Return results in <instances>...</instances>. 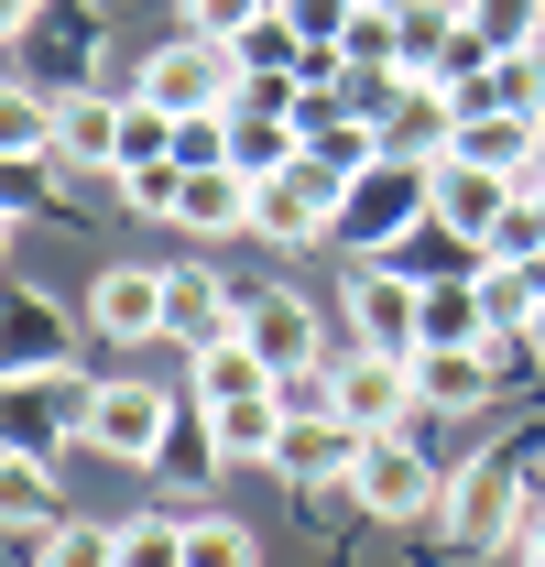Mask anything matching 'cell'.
I'll use <instances>...</instances> for the list:
<instances>
[{
  "label": "cell",
  "mask_w": 545,
  "mask_h": 567,
  "mask_svg": "<svg viewBox=\"0 0 545 567\" xmlns=\"http://www.w3.org/2000/svg\"><path fill=\"white\" fill-rule=\"evenodd\" d=\"M240 393H272V360L251 350V339H218V350H197V393H186V404H240Z\"/></svg>",
  "instance_id": "obj_19"
},
{
  "label": "cell",
  "mask_w": 545,
  "mask_h": 567,
  "mask_svg": "<svg viewBox=\"0 0 545 567\" xmlns=\"http://www.w3.org/2000/svg\"><path fill=\"white\" fill-rule=\"evenodd\" d=\"M121 567H186V513H132L121 524Z\"/></svg>",
  "instance_id": "obj_25"
},
{
  "label": "cell",
  "mask_w": 545,
  "mask_h": 567,
  "mask_svg": "<svg viewBox=\"0 0 545 567\" xmlns=\"http://www.w3.org/2000/svg\"><path fill=\"white\" fill-rule=\"evenodd\" d=\"M382 11H414V0H382Z\"/></svg>",
  "instance_id": "obj_31"
},
{
  "label": "cell",
  "mask_w": 545,
  "mask_h": 567,
  "mask_svg": "<svg viewBox=\"0 0 545 567\" xmlns=\"http://www.w3.org/2000/svg\"><path fill=\"white\" fill-rule=\"evenodd\" d=\"M0 153H11V164H55V153H66V99L11 87V99H0Z\"/></svg>",
  "instance_id": "obj_17"
},
{
  "label": "cell",
  "mask_w": 545,
  "mask_h": 567,
  "mask_svg": "<svg viewBox=\"0 0 545 567\" xmlns=\"http://www.w3.org/2000/svg\"><path fill=\"white\" fill-rule=\"evenodd\" d=\"M88 447L121 458V470H164V458H175V393H164V382H99Z\"/></svg>",
  "instance_id": "obj_5"
},
{
  "label": "cell",
  "mask_w": 545,
  "mask_h": 567,
  "mask_svg": "<svg viewBox=\"0 0 545 567\" xmlns=\"http://www.w3.org/2000/svg\"><path fill=\"white\" fill-rule=\"evenodd\" d=\"M349 492H360L371 524H425V513L448 502V470L414 447V425H404V436H371V447H360V481H349Z\"/></svg>",
  "instance_id": "obj_4"
},
{
  "label": "cell",
  "mask_w": 545,
  "mask_h": 567,
  "mask_svg": "<svg viewBox=\"0 0 545 567\" xmlns=\"http://www.w3.org/2000/svg\"><path fill=\"white\" fill-rule=\"evenodd\" d=\"M339 208H349V175L339 164H317V153H295L284 175H263V240H339Z\"/></svg>",
  "instance_id": "obj_7"
},
{
  "label": "cell",
  "mask_w": 545,
  "mask_h": 567,
  "mask_svg": "<svg viewBox=\"0 0 545 567\" xmlns=\"http://www.w3.org/2000/svg\"><path fill=\"white\" fill-rule=\"evenodd\" d=\"M339 415L360 436H404L425 415V393H414V360H382V350H349L339 360Z\"/></svg>",
  "instance_id": "obj_8"
},
{
  "label": "cell",
  "mask_w": 545,
  "mask_h": 567,
  "mask_svg": "<svg viewBox=\"0 0 545 567\" xmlns=\"http://www.w3.org/2000/svg\"><path fill=\"white\" fill-rule=\"evenodd\" d=\"M33 371H66V328L44 295H11V382H33Z\"/></svg>",
  "instance_id": "obj_21"
},
{
  "label": "cell",
  "mask_w": 545,
  "mask_h": 567,
  "mask_svg": "<svg viewBox=\"0 0 545 567\" xmlns=\"http://www.w3.org/2000/svg\"><path fill=\"white\" fill-rule=\"evenodd\" d=\"M470 110H524V121H545V55H502V66L459 99V121H470Z\"/></svg>",
  "instance_id": "obj_22"
},
{
  "label": "cell",
  "mask_w": 545,
  "mask_h": 567,
  "mask_svg": "<svg viewBox=\"0 0 545 567\" xmlns=\"http://www.w3.org/2000/svg\"><path fill=\"white\" fill-rule=\"evenodd\" d=\"M513 208H524V175L470 164V153H448V164H436V218H448V229H470V240H491V251H502Z\"/></svg>",
  "instance_id": "obj_9"
},
{
  "label": "cell",
  "mask_w": 545,
  "mask_h": 567,
  "mask_svg": "<svg viewBox=\"0 0 545 567\" xmlns=\"http://www.w3.org/2000/svg\"><path fill=\"white\" fill-rule=\"evenodd\" d=\"M121 197H132V218H175L186 208V164H132V175H110Z\"/></svg>",
  "instance_id": "obj_26"
},
{
  "label": "cell",
  "mask_w": 545,
  "mask_h": 567,
  "mask_svg": "<svg viewBox=\"0 0 545 567\" xmlns=\"http://www.w3.org/2000/svg\"><path fill=\"white\" fill-rule=\"evenodd\" d=\"M349 328H360V350L382 360H414V339H425V284L404 274V262H349Z\"/></svg>",
  "instance_id": "obj_6"
},
{
  "label": "cell",
  "mask_w": 545,
  "mask_h": 567,
  "mask_svg": "<svg viewBox=\"0 0 545 567\" xmlns=\"http://www.w3.org/2000/svg\"><path fill=\"white\" fill-rule=\"evenodd\" d=\"M121 110H132V99L76 87V99H66V153H55V164H99V175H121Z\"/></svg>",
  "instance_id": "obj_18"
},
{
  "label": "cell",
  "mask_w": 545,
  "mask_h": 567,
  "mask_svg": "<svg viewBox=\"0 0 545 567\" xmlns=\"http://www.w3.org/2000/svg\"><path fill=\"white\" fill-rule=\"evenodd\" d=\"M535 350H545V306H535Z\"/></svg>",
  "instance_id": "obj_30"
},
{
  "label": "cell",
  "mask_w": 545,
  "mask_h": 567,
  "mask_svg": "<svg viewBox=\"0 0 545 567\" xmlns=\"http://www.w3.org/2000/svg\"><path fill=\"white\" fill-rule=\"evenodd\" d=\"M414 393H425V415H480L502 393V360L491 350H414Z\"/></svg>",
  "instance_id": "obj_15"
},
{
  "label": "cell",
  "mask_w": 545,
  "mask_h": 567,
  "mask_svg": "<svg viewBox=\"0 0 545 567\" xmlns=\"http://www.w3.org/2000/svg\"><path fill=\"white\" fill-rule=\"evenodd\" d=\"M360 425L349 415H284V447H272V481H360Z\"/></svg>",
  "instance_id": "obj_14"
},
{
  "label": "cell",
  "mask_w": 545,
  "mask_h": 567,
  "mask_svg": "<svg viewBox=\"0 0 545 567\" xmlns=\"http://www.w3.org/2000/svg\"><path fill=\"white\" fill-rule=\"evenodd\" d=\"M88 328H99L110 350L164 339V274H153V262H110V274L88 284Z\"/></svg>",
  "instance_id": "obj_12"
},
{
  "label": "cell",
  "mask_w": 545,
  "mask_h": 567,
  "mask_svg": "<svg viewBox=\"0 0 545 567\" xmlns=\"http://www.w3.org/2000/svg\"><path fill=\"white\" fill-rule=\"evenodd\" d=\"M284 0H186V33H207V44H240L251 22H272Z\"/></svg>",
  "instance_id": "obj_27"
},
{
  "label": "cell",
  "mask_w": 545,
  "mask_h": 567,
  "mask_svg": "<svg viewBox=\"0 0 545 567\" xmlns=\"http://www.w3.org/2000/svg\"><path fill=\"white\" fill-rule=\"evenodd\" d=\"M175 132H186L175 110H153V99H132V110H121V175H132V164H175Z\"/></svg>",
  "instance_id": "obj_24"
},
{
  "label": "cell",
  "mask_w": 545,
  "mask_h": 567,
  "mask_svg": "<svg viewBox=\"0 0 545 567\" xmlns=\"http://www.w3.org/2000/svg\"><path fill=\"white\" fill-rule=\"evenodd\" d=\"M207 447H218V470H251V458H272L284 447V382L272 393H240V404H207Z\"/></svg>",
  "instance_id": "obj_16"
},
{
  "label": "cell",
  "mask_w": 545,
  "mask_h": 567,
  "mask_svg": "<svg viewBox=\"0 0 545 567\" xmlns=\"http://www.w3.org/2000/svg\"><path fill=\"white\" fill-rule=\"evenodd\" d=\"M240 339L272 360V382H295V371H317V360H328L317 306H306V295H284V284H272V295H240Z\"/></svg>",
  "instance_id": "obj_10"
},
{
  "label": "cell",
  "mask_w": 545,
  "mask_h": 567,
  "mask_svg": "<svg viewBox=\"0 0 545 567\" xmlns=\"http://www.w3.org/2000/svg\"><path fill=\"white\" fill-rule=\"evenodd\" d=\"M524 502H535L524 458H513V447H480L470 470H448L436 524H448V546H459V557H502V546L524 535Z\"/></svg>",
  "instance_id": "obj_2"
},
{
  "label": "cell",
  "mask_w": 545,
  "mask_h": 567,
  "mask_svg": "<svg viewBox=\"0 0 545 567\" xmlns=\"http://www.w3.org/2000/svg\"><path fill=\"white\" fill-rule=\"evenodd\" d=\"M414 350H491L480 284H425V339H414Z\"/></svg>",
  "instance_id": "obj_20"
},
{
  "label": "cell",
  "mask_w": 545,
  "mask_h": 567,
  "mask_svg": "<svg viewBox=\"0 0 545 567\" xmlns=\"http://www.w3.org/2000/svg\"><path fill=\"white\" fill-rule=\"evenodd\" d=\"M371 121H382V153H404V164H448V153H459V99H448L436 76H404Z\"/></svg>",
  "instance_id": "obj_11"
},
{
  "label": "cell",
  "mask_w": 545,
  "mask_h": 567,
  "mask_svg": "<svg viewBox=\"0 0 545 567\" xmlns=\"http://www.w3.org/2000/svg\"><path fill=\"white\" fill-rule=\"evenodd\" d=\"M186 567H263V546L229 513H186Z\"/></svg>",
  "instance_id": "obj_23"
},
{
  "label": "cell",
  "mask_w": 545,
  "mask_h": 567,
  "mask_svg": "<svg viewBox=\"0 0 545 567\" xmlns=\"http://www.w3.org/2000/svg\"><path fill=\"white\" fill-rule=\"evenodd\" d=\"M132 99L175 110V121H207V110H229V99H240V55H229V44H207V33H175V44H153V55H142Z\"/></svg>",
  "instance_id": "obj_3"
},
{
  "label": "cell",
  "mask_w": 545,
  "mask_h": 567,
  "mask_svg": "<svg viewBox=\"0 0 545 567\" xmlns=\"http://www.w3.org/2000/svg\"><path fill=\"white\" fill-rule=\"evenodd\" d=\"M164 339H186V360L240 339V295L207 274V262H164Z\"/></svg>",
  "instance_id": "obj_13"
},
{
  "label": "cell",
  "mask_w": 545,
  "mask_h": 567,
  "mask_svg": "<svg viewBox=\"0 0 545 567\" xmlns=\"http://www.w3.org/2000/svg\"><path fill=\"white\" fill-rule=\"evenodd\" d=\"M22 11H44V0H11V22H22Z\"/></svg>",
  "instance_id": "obj_29"
},
{
  "label": "cell",
  "mask_w": 545,
  "mask_h": 567,
  "mask_svg": "<svg viewBox=\"0 0 545 567\" xmlns=\"http://www.w3.org/2000/svg\"><path fill=\"white\" fill-rule=\"evenodd\" d=\"M425 218H436V164H404V153H382V164H360V175H349L339 240H349V262H393V251H404Z\"/></svg>",
  "instance_id": "obj_1"
},
{
  "label": "cell",
  "mask_w": 545,
  "mask_h": 567,
  "mask_svg": "<svg viewBox=\"0 0 545 567\" xmlns=\"http://www.w3.org/2000/svg\"><path fill=\"white\" fill-rule=\"evenodd\" d=\"M44 567H121V524H66Z\"/></svg>",
  "instance_id": "obj_28"
}]
</instances>
